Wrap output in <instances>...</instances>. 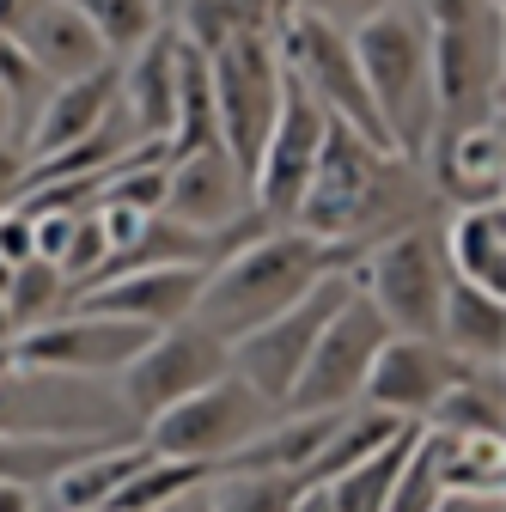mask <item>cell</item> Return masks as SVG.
Wrapping results in <instances>:
<instances>
[{
  "instance_id": "obj_16",
  "label": "cell",
  "mask_w": 506,
  "mask_h": 512,
  "mask_svg": "<svg viewBox=\"0 0 506 512\" xmlns=\"http://www.w3.org/2000/svg\"><path fill=\"white\" fill-rule=\"evenodd\" d=\"M177 55L183 37L177 25H153L147 43H135L129 55L116 61V104L129 110L141 141H171V116H177Z\"/></svg>"
},
{
  "instance_id": "obj_19",
  "label": "cell",
  "mask_w": 506,
  "mask_h": 512,
  "mask_svg": "<svg viewBox=\"0 0 506 512\" xmlns=\"http://www.w3.org/2000/svg\"><path fill=\"white\" fill-rule=\"evenodd\" d=\"M433 336L470 366H500L506 360V293H488V287L452 275L446 299H439Z\"/></svg>"
},
{
  "instance_id": "obj_17",
  "label": "cell",
  "mask_w": 506,
  "mask_h": 512,
  "mask_svg": "<svg viewBox=\"0 0 506 512\" xmlns=\"http://www.w3.org/2000/svg\"><path fill=\"white\" fill-rule=\"evenodd\" d=\"M7 31H13L19 49L31 55V68H37V74H55V80L86 74V68H98V61H110L104 43H98V31L68 7V0H31V7L13 13Z\"/></svg>"
},
{
  "instance_id": "obj_12",
  "label": "cell",
  "mask_w": 506,
  "mask_h": 512,
  "mask_svg": "<svg viewBox=\"0 0 506 512\" xmlns=\"http://www.w3.org/2000/svg\"><path fill=\"white\" fill-rule=\"evenodd\" d=\"M500 19L452 25V31H427V80H433V116L439 122H470L500 110Z\"/></svg>"
},
{
  "instance_id": "obj_4",
  "label": "cell",
  "mask_w": 506,
  "mask_h": 512,
  "mask_svg": "<svg viewBox=\"0 0 506 512\" xmlns=\"http://www.w3.org/2000/svg\"><path fill=\"white\" fill-rule=\"evenodd\" d=\"M354 287L372 299V311L385 317L397 336H433L439 324V299H446V250H439V232L409 220L385 238H372L354 263H348Z\"/></svg>"
},
{
  "instance_id": "obj_7",
  "label": "cell",
  "mask_w": 506,
  "mask_h": 512,
  "mask_svg": "<svg viewBox=\"0 0 506 512\" xmlns=\"http://www.w3.org/2000/svg\"><path fill=\"white\" fill-rule=\"evenodd\" d=\"M348 293H354V275H348V269H330L311 293H299L287 311H275L269 324L244 330V336L226 348V366H232L263 403L281 409L287 391H293V378H299V366H305V354H311V342H318V330L330 324V311H336Z\"/></svg>"
},
{
  "instance_id": "obj_5",
  "label": "cell",
  "mask_w": 506,
  "mask_h": 512,
  "mask_svg": "<svg viewBox=\"0 0 506 512\" xmlns=\"http://www.w3.org/2000/svg\"><path fill=\"white\" fill-rule=\"evenodd\" d=\"M281 49L275 31H238L208 55V86H214V135L232 153V165L250 177L257 153L269 141V122L281 110Z\"/></svg>"
},
{
  "instance_id": "obj_28",
  "label": "cell",
  "mask_w": 506,
  "mask_h": 512,
  "mask_svg": "<svg viewBox=\"0 0 506 512\" xmlns=\"http://www.w3.org/2000/svg\"><path fill=\"white\" fill-rule=\"evenodd\" d=\"M439 494H446V482H439V439L421 421V439L409 445V458H403V470H397V482L385 494V512H433Z\"/></svg>"
},
{
  "instance_id": "obj_39",
  "label": "cell",
  "mask_w": 506,
  "mask_h": 512,
  "mask_svg": "<svg viewBox=\"0 0 506 512\" xmlns=\"http://www.w3.org/2000/svg\"><path fill=\"white\" fill-rule=\"evenodd\" d=\"M13 366H19V360H13V342H0V378H7Z\"/></svg>"
},
{
  "instance_id": "obj_14",
  "label": "cell",
  "mask_w": 506,
  "mask_h": 512,
  "mask_svg": "<svg viewBox=\"0 0 506 512\" xmlns=\"http://www.w3.org/2000/svg\"><path fill=\"white\" fill-rule=\"evenodd\" d=\"M202 281H208V263H147V269H122V275H104V281L68 293V305L165 330V324H183L189 317Z\"/></svg>"
},
{
  "instance_id": "obj_27",
  "label": "cell",
  "mask_w": 506,
  "mask_h": 512,
  "mask_svg": "<svg viewBox=\"0 0 506 512\" xmlns=\"http://www.w3.org/2000/svg\"><path fill=\"white\" fill-rule=\"evenodd\" d=\"M68 7L98 31L104 55H116V61L129 55L135 43H147V37H153V25H165L153 0H68Z\"/></svg>"
},
{
  "instance_id": "obj_29",
  "label": "cell",
  "mask_w": 506,
  "mask_h": 512,
  "mask_svg": "<svg viewBox=\"0 0 506 512\" xmlns=\"http://www.w3.org/2000/svg\"><path fill=\"white\" fill-rule=\"evenodd\" d=\"M61 299H68V281L55 275V263H43V256L19 263V269H13V287H7L13 336H19V330H31V324H43V317H49V305H61Z\"/></svg>"
},
{
  "instance_id": "obj_23",
  "label": "cell",
  "mask_w": 506,
  "mask_h": 512,
  "mask_svg": "<svg viewBox=\"0 0 506 512\" xmlns=\"http://www.w3.org/2000/svg\"><path fill=\"white\" fill-rule=\"evenodd\" d=\"M403 427H409V415L372 409V403H348V409L336 415V427L324 433L318 458L305 464V482H330V476H342L348 464H360L366 452H378V445H385V439H397Z\"/></svg>"
},
{
  "instance_id": "obj_31",
  "label": "cell",
  "mask_w": 506,
  "mask_h": 512,
  "mask_svg": "<svg viewBox=\"0 0 506 512\" xmlns=\"http://www.w3.org/2000/svg\"><path fill=\"white\" fill-rule=\"evenodd\" d=\"M0 256L19 269V263H31L37 256V226H31V214L13 202V208H0Z\"/></svg>"
},
{
  "instance_id": "obj_13",
  "label": "cell",
  "mask_w": 506,
  "mask_h": 512,
  "mask_svg": "<svg viewBox=\"0 0 506 512\" xmlns=\"http://www.w3.org/2000/svg\"><path fill=\"white\" fill-rule=\"evenodd\" d=\"M464 372H470V360H458L439 336H397V330H391L385 342H378L372 366H366L360 403L421 421V415L439 403V391H446V384H458Z\"/></svg>"
},
{
  "instance_id": "obj_6",
  "label": "cell",
  "mask_w": 506,
  "mask_h": 512,
  "mask_svg": "<svg viewBox=\"0 0 506 512\" xmlns=\"http://www.w3.org/2000/svg\"><path fill=\"white\" fill-rule=\"evenodd\" d=\"M275 421V403H263L250 384L226 366L214 384H202V391L177 397L171 409H159L153 421H141V439L147 452L159 458H202V464H220L232 458L238 445Z\"/></svg>"
},
{
  "instance_id": "obj_10",
  "label": "cell",
  "mask_w": 506,
  "mask_h": 512,
  "mask_svg": "<svg viewBox=\"0 0 506 512\" xmlns=\"http://www.w3.org/2000/svg\"><path fill=\"white\" fill-rule=\"evenodd\" d=\"M147 324H129V317H104V311H80L68 305L61 317H43V324L13 336V360L37 366V372H74V378H116L141 348H147Z\"/></svg>"
},
{
  "instance_id": "obj_42",
  "label": "cell",
  "mask_w": 506,
  "mask_h": 512,
  "mask_svg": "<svg viewBox=\"0 0 506 512\" xmlns=\"http://www.w3.org/2000/svg\"><path fill=\"white\" fill-rule=\"evenodd\" d=\"M92 512H104V506H92Z\"/></svg>"
},
{
  "instance_id": "obj_40",
  "label": "cell",
  "mask_w": 506,
  "mask_h": 512,
  "mask_svg": "<svg viewBox=\"0 0 506 512\" xmlns=\"http://www.w3.org/2000/svg\"><path fill=\"white\" fill-rule=\"evenodd\" d=\"M153 7H159V19H177V7H183V0H153Z\"/></svg>"
},
{
  "instance_id": "obj_21",
  "label": "cell",
  "mask_w": 506,
  "mask_h": 512,
  "mask_svg": "<svg viewBox=\"0 0 506 512\" xmlns=\"http://www.w3.org/2000/svg\"><path fill=\"white\" fill-rule=\"evenodd\" d=\"M446 269L458 281H476L488 293H506V208L494 202H458V214L439 232Z\"/></svg>"
},
{
  "instance_id": "obj_41",
  "label": "cell",
  "mask_w": 506,
  "mask_h": 512,
  "mask_svg": "<svg viewBox=\"0 0 506 512\" xmlns=\"http://www.w3.org/2000/svg\"><path fill=\"white\" fill-rule=\"evenodd\" d=\"M7 110H13V92H7V86H0V122H7Z\"/></svg>"
},
{
  "instance_id": "obj_33",
  "label": "cell",
  "mask_w": 506,
  "mask_h": 512,
  "mask_svg": "<svg viewBox=\"0 0 506 512\" xmlns=\"http://www.w3.org/2000/svg\"><path fill=\"white\" fill-rule=\"evenodd\" d=\"M433 512H500V494H470V488H446Z\"/></svg>"
},
{
  "instance_id": "obj_9",
  "label": "cell",
  "mask_w": 506,
  "mask_h": 512,
  "mask_svg": "<svg viewBox=\"0 0 506 512\" xmlns=\"http://www.w3.org/2000/svg\"><path fill=\"white\" fill-rule=\"evenodd\" d=\"M220 372H226V342L183 317V324L153 330L147 348L116 372V403H122V415L153 421V415L171 409L177 397H189V391H202V384H214Z\"/></svg>"
},
{
  "instance_id": "obj_8",
  "label": "cell",
  "mask_w": 506,
  "mask_h": 512,
  "mask_svg": "<svg viewBox=\"0 0 506 512\" xmlns=\"http://www.w3.org/2000/svg\"><path fill=\"white\" fill-rule=\"evenodd\" d=\"M391 336V324L372 311V299L354 287L336 311H330V324L318 330V342H311L299 378H293V391L281 409L293 415H311V409H348L360 403V384H366V366L378 354V342Z\"/></svg>"
},
{
  "instance_id": "obj_15",
  "label": "cell",
  "mask_w": 506,
  "mask_h": 512,
  "mask_svg": "<svg viewBox=\"0 0 506 512\" xmlns=\"http://www.w3.org/2000/svg\"><path fill=\"white\" fill-rule=\"evenodd\" d=\"M250 208V177L232 165L226 147H196V153H171L165 159V214L196 226V232H220Z\"/></svg>"
},
{
  "instance_id": "obj_22",
  "label": "cell",
  "mask_w": 506,
  "mask_h": 512,
  "mask_svg": "<svg viewBox=\"0 0 506 512\" xmlns=\"http://www.w3.org/2000/svg\"><path fill=\"white\" fill-rule=\"evenodd\" d=\"M439 433H506V378L500 366H470L458 384L439 391V403L421 415Z\"/></svg>"
},
{
  "instance_id": "obj_20",
  "label": "cell",
  "mask_w": 506,
  "mask_h": 512,
  "mask_svg": "<svg viewBox=\"0 0 506 512\" xmlns=\"http://www.w3.org/2000/svg\"><path fill=\"white\" fill-rule=\"evenodd\" d=\"M500 171H506V135H500V110L470 116L452 128V141L433 153V183L452 189L458 202H494L500 196Z\"/></svg>"
},
{
  "instance_id": "obj_3",
  "label": "cell",
  "mask_w": 506,
  "mask_h": 512,
  "mask_svg": "<svg viewBox=\"0 0 506 512\" xmlns=\"http://www.w3.org/2000/svg\"><path fill=\"white\" fill-rule=\"evenodd\" d=\"M391 171H397V153L360 141L348 122L330 116L324 147H318V165H311V177H305V189H299L287 226H299V232H311V238L342 244V250L360 256L354 238H360L366 226H378V214H385L391 196H397Z\"/></svg>"
},
{
  "instance_id": "obj_25",
  "label": "cell",
  "mask_w": 506,
  "mask_h": 512,
  "mask_svg": "<svg viewBox=\"0 0 506 512\" xmlns=\"http://www.w3.org/2000/svg\"><path fill=\"white\" fill-rule=\"evenodd\" d=\"M208 476H214V464H202V458H159V452H147V458L129 470V482L104 500V512H153V506L171 500L177 488L208 482Z\"/></svg>"
},
{
  "instance_id": "obj_1",
  "label": "cell",
  "mask_w": 506,
  "mask_h": 512,
  "mask_svg": "<svg viewBox=\"0 0 506 512\" xmlns=\"http://www.w3.org/2000/svg\"><path fill=\"white\" fill-rule=\"evenodd\" d=\"M348 263H354V250L342 244H324L299 226H269L208 263V281L196 305H189V324H202L208 336L232 348L244 330L269 324L275 311H287L299 293H311L330 269H348Z\"/></svg>"
},
{
  "instance_id": "obj_34",
  "label": "cell",
  "mask_w": 506,
  "mask_h": 512,
  "mask_svg": "<svg viewBox=\"0 0 506 512\" xmlns=\"http://www.w3.org/2000/svg\"><path fill=\"white\" fill-rule=\"evenodd\" d=\"M153 512H214V494H208V482H189V488H177L171 500H159Z\"/></svg>"
},
{
  "instance_id": "obj_30",
  "label": "cell",
  "mask_w": 506,
  "mask_h": 512,
  "mask_svg": "<svg viewBox=\"0 0 506 512\" xmlns=\"http://www.w3.org/2000/svg\"><path fill=\"white\" fill-rule=\"evenodd\" d=\"M415 13L427 19V31H452V25L500 19V7H494V0H415Z\"/></svg>"
},
{
  "instance_id": "obj_38",
  "label": "cell",
  "mask_w": 506,
  "mask_h": 512,
  "mask_svg": "<svg viewBox=\"0 0 506 512\" xmlns=\"http://www.w3.org/2000/svg\"><path fill=\"white\" fill-rule=\"evenodd\" d=\"M0 342H13V311H7V293H0Z\"/></svg>"
},
{
  "instance_id": "obj_18",
  "label": "cell",
  "mask_w": 506,
  "mask_h": 512,
  "mask_svg": "<svg viewBox=\"0 0 506 512\" xmlns=\"http://www.w3.org/2000/svg\"><path fill=\"white\" fill-rule=\"evenodd\" d=\"M110 110H116V55H110V61H98V68H86V74L55 80V92H49V98H43V110H37V128H31L25 159L98 135Z\"/></svg>"
},
{
  "instance_id": "obj_35",
  "label": "cell",
  "mask_w": 506,
  "mask_h": 512,
  "mask_svg": "<svg viewBox=\"0 0 506 512\" xmlns=\"http://www.w3.org/2000/svg\"><path fill=\"white\" fill-rule=\"evenodd\" d=\"M25 189V153H0V208H13Z\"/></svg>"
},
{
  "instance_id": "obj_26",
  "label": "cell",
  "mask_w": 506,
  "mask_h": 512,
  "mask_svg": "<svg viewBox=\"0 0 506 512\" xmlns=\"http://www.w3.org/2000/svg\"><path fill=\"white\" fill-rule=\"evenodd\" d=\"M305 476L293 470H214L208 476V494H214V512H293Z\"/></svg>"
},
{
  "instance_id": "obj_32",
  "label": "cell",
  "mask_w": 506,
  "mask_h": 512,
  "mask_svg": "<svg viewBox=\"0 0 506 512\" xmlns=\"http://www.w3.org/2000/svg\"><path fill=\"white\" fill-rule=\"evenodd\" d=\"M299 13H311V19H324V25H336V31H354L360 19H372L378 7H391V0H293Z\"/></svg>"
},
{
  "instance_id": "obj_36",
  "label": "cell",
  "mask_w": 506,
  "mask_h": 512,
  "mask_svg": "<svg viewBox=\"0 0 506 512\" xmlns=\"http://www.w3.org/2000/svg\"><path fill=\"white\" fill-rule=\"evenodd\" d=\"M43 506V488H31V482H7L0 476V512H37Z\"/></svg>"
},
{
  "instance_id": "obj_11",
  "label": "cell",
  "mask_w": 506,
  "mask_h": 512,
  "mask_svg": "<svg viewBox=\"0 0 506 512\" xmlns=\"http://www.w3.org/2000/svg\"><path fill=\"white\" fill-rule=\"evenodd\" d=\"M287 68V61H281ZM324 128H330V110L305 92V80L287 68L281 80V110L269 122V141L257 153V171H250V208H263L275 226H287L299 189L311 177V165H318V147H324Z\"/></svg>"
},
{
  "instance_id": "obj_2",
  "label": "cell",
  "mask_w": 506,
  "mask_h": 512,
  "mask_svg": "<svg viewBox=\"0 0 506 512\" xmlns=\"http://www.w3.org/2000/svg\"><path fill=\"white\" fill-rule=\"evenodd\" d=\"M354 61H360V80L366 98L385 122V141L397 159H427L433 135H439V116H433V80H427V19L415 13V0H391L378 7L372 19H360L348 31Z\"/></svg>"
},
{
  "instance_id": "obj_24",
  "label": "cell",
  "mask_w": 506,
  "mask_h": 512,
  "mask_svg": "<svg viewBox=\"0 0 506 512\" xmlns=\"http://www.w3.org/2000/svg\"><path fill=\"white\" fill-rule=\"evenodd\" d=\"M415 439H421V421H409L397 439H385L378 452H366V458L348 464L342 476H330V482H324L330 500H336L342 512H385V494H391V482H397V470H403V458H409Z\"/></svg>"
},
{
  "instance_id": "obj_37",
  "label": "cell",
  "mask_w": 506,
  "mask_h": 512,
  "mask_svg": "<svg viewBox=\"0 0 506 512\" xmlns=\"http://www.w3.org/2000/svg\"><path fill=\"white\" fill-rule=\"evenodd\" d=\"M293 512H342V506L330 500V488H324V482H305V488H299V500H293Z\"/></svg>"
}]
</instances>
